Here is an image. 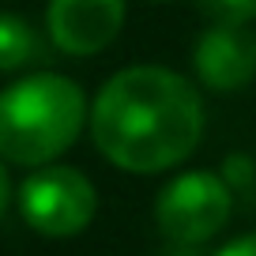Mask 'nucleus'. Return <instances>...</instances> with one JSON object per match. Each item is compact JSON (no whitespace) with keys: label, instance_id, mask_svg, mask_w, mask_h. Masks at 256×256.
Instances as JSON below:
<instances>
[{"label":"nucleus","instance_id":"nucleus-1","mask_svg":"<svg viewBox=\"0 0 256 256\" xmlns=\"http://www.w3.org/2000/svg\"><path fill=\"white\" fill-rule=\"evenodd\" d=\"M204 132L200 90L154 64L117 72L94 98V147L128 174H158L184 162Z\"/></svg>","mask_w":256,"mask_h":256},{"label":"nucleus","instance_id":"nucleus-2","mask_svg":"<svg viewBox=\"0 0 256 256\" xmlns=\"http://www.w3.org/2000/svg\"><path fill=\"white\" fill-rule=\"evenodd\" d=\"M87 98L72 80L34 72L0 90V158L19 166H46L76 144Z\"/></svg>","mask_w":256,"mask_h":256},{"label":"nucleus","instance_id":"nucleus-3","mask_svg":"<svg viewBox=\"0 0 256 256\" xmlns=\"http://www.w3.org/2000/svg\"><path fill=\"white\" fill-rule=\"evenodd\" d=\"M19 211L30 230L46 238H72L90 226L98 192L87 174L72 166H38L19 188Z\"/></svg>","mask_w":256,"mask_h":256},{"label":"nucleus","instance_id":"nucleus-4","mask_svg":"<svg viewBox=\"0 0 256 256\" xmlns=\"http://www.w3.org/2000/svg\"><path fill=\"white\" fill-rule=\"evenodd\" d=\"M154 218L170 241L200 245V241L215 238L230 218V188L222 177L208 174V170L181 174L158 192Z\"/></svg>","mask_w":256,"mask_h":256},{"label":"nucleus","instance_id":"nucleus-5","mask_svg":"<svg viewBox=\"0 0 256 256\" xmlns=\"http://www.w3.org/2000/svg\"><path fill=\"white\" fill-rule=\"evenodd\" d=\"M49 38L68 56L102 53L124 26V0H49Z\"/></svg>","mask_w":256,"mask_h":256},{"label":"nucleus","instance_id":"nucleus-6","mask_svg":"<svg viewBox=\"0 0 256 256\" xmlns=\"http://www.w3.org/2000/svg\"><path fill=\"white\" fill-rule=\"evenodd\" d=\"M196 76L211 90H241L256 76V38L245 26H215L196 42Z\"/></svg>","mask_w":256,"mask_h":256},{"label":"nucleus","instance_id":"nucleus-7","mask_svg":"<svg viewBox=\"0 0 256 256\" xmlns=\"http://www.w3.org/2000/svg\"><path fill=\"white\" fill-rule=\"evenodd\" d=\"M46 60V42L19 12H0V72H19Z\"/></svg>","mask_w":256,"mask_h":256},{"label":"nucleus","instance_id":"nucleus-8","mask_svg":"<svg viewBox=\"0 0 256 256\" xmlns=\"http://www.w3.org/2000/svg\"><path fill=\"white\" fill-rule=\"evenodd\" d=\"M196 8L215 26H245L256 19V0H196Z\"/></svg>","mask_w":256,"mask_h":256},{"label":"nucleus","instance_id":"nucleus-9","mask_svg":"<svg viewBox=\"0 0 256 256\" xmlns=\"http://www.w3.org/2000/svg\"><path fill=\"white\" fill-rule=\"evenodd\" d=\"M215 256H256V234H248V238L230 241V245H226V248H218Z\"/></svg>","mask_w":256,"mask_h":256},{"label":"nucleus","instance_id":"nucleus-10","mask_svg":"<svg viewBox=\"0 0 256 256\" xmlns=\"http://www.w3.org/2000/svg\"><path fill=\"white\" fill-rule=\"evenodd\" d=\"M4 208H8V174L0 166V215H4Z\"/></svg>","mask_w":256,"mask_h":256}]
</instances>
